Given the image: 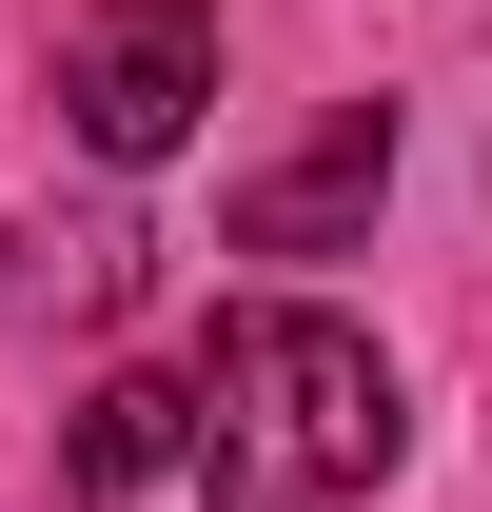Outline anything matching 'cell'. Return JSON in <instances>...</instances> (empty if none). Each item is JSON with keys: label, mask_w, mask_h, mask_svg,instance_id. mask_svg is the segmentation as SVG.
<instances>
[{"label": "cell", "mask_w": 492, "mask_h": 512, "mask_svg": "<svg viewBox=\"0 0 492 512\" xmlns=\"http://www.w3.org/2000/svg\"><path fill=\"white\" fill-rule=\"evenodd\" d=\"M197 512H355L394 453H414V394H394V355H374L355 316H315V296H256V316L197 335Z\"/></svg>", "instance_id": "6da1fadb"}, {"label": "cell", "mask_w": 492, "mask_h": 512, "mask_svg": "<svg viewBox=\"0 0 492 512\" xmlns=\"http://www.w3.org/2000/svg\"><path fill=\"white\" fill-rule=\"evenodd\" d=\"M217 99V0H60V119L99 178H158Z\"/></svg>", "instance_id": "7a4b0ae2"}, {"label": "cell", "mask_w": 492, "mask_h": 512, "mask_svg": "<svg viewBox=\"0 0 492 512\" xmlns=\"http://www.w3.org/2000/svg\"><path fill=\"white\" fill-rule=\"evenodd\" d=\"M374 197H394V99H335L276 178L217 197V237H237V256H335V237H374Z\"/></svg>", "instance_id": "3957f363"}, {"label": "cell", "mask_w": 492, "mask_h": 512, "mask_svg": "<svg viewBox=\"0 0 492 512\" xmlns=\"http://www.w3.org/2000/svg\"><path fill=\"white\" fill-rule=\"evenodd\" d=\"M178 434H197L178 375H99V394H79V434H60V493H158Z\"/></svg>", "instance_id": "277c9868"}, {"label": "cell", "mask_w": 492, "mask_h": 512, "mask_svg": "<svg viewBox=\"0 0 492 512\" xmlns=\"http://www.w3.org/2000/svg\"><path fill=\"white\" fill-rule=\"evenodd\" d=\"M119 296H138V217H40L0 276V316H119Z\"/></svg>", "instance_id": "5b68a950"}]
</instances>
